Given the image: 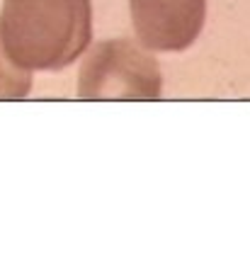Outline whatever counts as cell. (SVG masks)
Returning <instances> with one entry per match:
<instances>
[{"label":"cell","mask_w":250,"mask_h":262,"mask_svg":"<svg viewBox=\"0 0 250 262\" xmlns=\"http://www.w3.org/2000/svg\"><path fill=\"white\" fill-rule=\"evenodd\" d=\"M93 39L90 0H3L0 44L17 68L54 73Z\"/></svg>","instance_id":"cell-1"},{"label":"cell","mask_w":250,"mask_h":262,"mask_svg":"<svg viewBox=\"0 0 250 262\" xmlns=\"http://www.w3.org/2000/svg\"><path fill=\"white\" fill-rule=\"evenodd\" d=\"M160 88L156 61L129 39L95 47L78 78V95L85 100H156Z\"/></svg>","instance_id":"cell-2"},{"label":"cell","mask_w":250,"mask_h":262,"mask_svg":"<svg viewBox=\"0 0 250 262\" xmlns=\"http://www.w3.org/2000/svg\"><path fill=\"white\" fill-rule=\"evenodd\" d=\"M136 39L151 51L177 54L197 41L206 0H129Z\"/></svg>","instance_id":"cell-3"},{"label":"cell","mask_w":250,"mask_h":262,"mask_svg":"<svg viewBox=\"0 0 250 262\" xmlns=\"http://www.w3.org/2000/svg\"><path fill=\"white\" fill-rule=\"evenodd\" d=\"M32 90V73L17 68L0 44V100H22Z\"/></svg>","instance_id":"cell-4"}]
</instances>
